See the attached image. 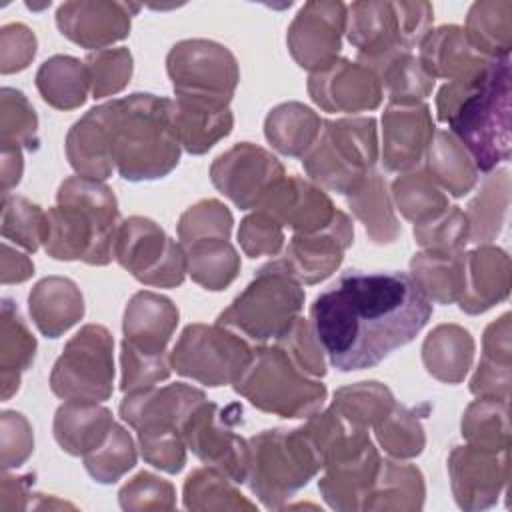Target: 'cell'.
I'll use <instances>...</instances> for the list:
<instances>
[{"label":"cell","mask_w":512,"mask_h":512,"mask_svg":"<svg viewBox=\"0 0 512 512\" xmlns=\"http://www.w3.org/2000/svg\"><path fill=\"white\" fill-rule=\"evenodd\" d=\"M510 180L506 170H498L494 176L484 180L482 190L470 202L466 218L470 224L468 240L490 242L502 230L504 216L508 210Z\"/></svg>","instance_id":"obj_41"},{"label":"cell","mask_w":512,"mask_h":512,"mask_svg":"<svg viewBox=\"0 0 512 512\" xmlns=\"http://www.w3.org/2000/svg\"><path fill=\"white\" fill-rule=\"evenodd\" d=\"M332 408L360 428L376 426L392 408L394 396L380 382H358L334 394Z\"/></svg>","instance_id":"obj_43"},{"label":"cell","mask_w":512,"mask_h":512,"mask_svg":"<svg viewBox=\"0 0 512 512\" xmlns=\"http://www.w3.org/2000/svg\"><path fill=\"white\" fill-rule=\"evenodd\" d=\"M136 464V450L130 434L114 424L108 438L84 456V468L100 484L116 482L124 472Z\"/></svg>","instance_id":"obj_46"},{"label":"cell","mask_w":512,"mask_h":512,"mask_svg":"<svg viewBox=\"0 0 512 512\" xmlns=\"http://www.w3.org/2000/svg\"><path fill=\"white\" fill-rule=\"evenodd\" d=\"M114 426L112 412L96 402L66 400L54 418V438L72 456H86L96 450Z\"/></svg>","instance_id":"obj_29"},{"label":"cell","mask_w":512,"mask_h":512,"mask_svg":"<svg viewBox=\"0 0 512 512\" xmlns=\"http://www.w3.org/2000/svg\"><path fill=\"white\" fill-rule=\"evenodd\" d=\"M252 348L230 328L190 324L180 334L170 364L172 368L206 386L234 384L248 366Z\"/></svg>","instance_id":"obj_11"},{"label":"cell","mask_w":512,"mask_h":512,"mask_svg":"<svg viewBox=\"0 0 512 512\" xmlns=\"http://www.w3.org/2000/svg\"><path fill=\"white\" fill-rule=\"evenodd\" d=\"M462 436L468 444L480 448L508 450V402L496 398H478L472 402L462 418Z\"/></svg>","instance_id":"obj_42"},{"label":"cell","mask_w":512,"mask_h":512,"mask_svg":"<svg viewBox=\"0 0 512 512\" xmlns=\"http://www.w3.org/2000/svg\"><path fill=\"white\" fill-rule=\"evenodd\" d=\"M474 356V340L468 330L456 324L434 328L422 346L426 370L448 384L464 380Z\"/></svg>","instance_id":"obj_32"},{"label":"cell","mask_w":512,"mask_h":512,"mask_svg":"<svg viewBox=\"0 0 512 512\" xmlns=\"http://www.w3.org/2000/svg\"><path fill=\"white\" fill-rule=\"evenodd\" d=\"M242 424V406L228 404L220 408L214 402H200L182 426L186 446L206 466L218 468L232 482L242 484L248 480L250 446L234 432Z\"/></svg>","instance_id":"obj_13"},{"label":"cell","mask_w":512,"mask_h":512,"mask_svg":"<svg viewBox=\"0 0 512 512\" xmlns=\"http://www.w3.org/2000/svg\"><path fill=\"white\" fill-rule=\"evenodd\" d=\"M424 502V482L418 468L410 464L380 462V470L362 508L382 510H418Z\"/></svg>","instance_id":"obj_38"},{"label":"cell","mask_w":512,"mask_h":512,"mask_svg":"<svg viewBox=\"0 0 512 512\" xmlns=\"http://www.w3.org/2000/svg\"><path fill=\"white\" fill-rule=\"evenodd\" d=\"M228 476L218 468H198L184 484V506L188 510H210V508H256L244 500L228 484Z\"/></svg>","instance_id":"obj_45"},{"label":"cell","mask_w":512,"mask_h":512,"mask_svg":"<svg viewBox=\"0 0 512 512\" xmlns=\"http://www.w3.org/2000/svg\"><path fill=\"white\" fill-rule=\"evenodd\" d=\"M248 446V482L266 508H282L284 500L324 468L322 456L304 426L264 430L252 436Z\"/></svg>","instance_id":"obj_7"},{"label":"cell","mask_w":512,"mask_h":512,"mask_svg":"<svg viewBox=\"0 0 512 512\" xmlns=\"http://www.w3.org/2000/svg\"><path fill=\"white\" fill-rule=\"evenodd\" d=\"M484 354L490 360L512 364L510 352V314H502L496 322H492L484 332Z\"/></svg>","instance_id":"obj_59"},{"label":"cell","mask_w":512,"mask_h":512,"mask_svg":"<svg viewBox=\"0 0 512 512\" xmlns=\"http://www.w3.org/2000/svg\"><path fill=\"white\" fill-rule=\"evenodd\" d=\"M360 64L380 76V82L394 104H416L432 92L434 78L424 70L420 58H416L412 52H394Z\"/></svg>","instance_id":"obj_34"},{"label":"cell","mask_w":512,"mask_h":512,"mask_svg":"<svg viewBox=\"0 0 512 512\" xmlns=\"http://www.w3.org/2000/svg\"><path fill=\"white\" fill-rule=\"evenodd\" d=\"M510 290V258L502 248L480 246L466 254V286L460 308L480 314L502 302Z\"/></svg>","instance_id":"obj_28"},{"label":"cell","mask_w":512,"mask_h":512,"mask_svg":"<svg viewBox=\"0 0 512 512\" xmlns=\"http://www.w3.org/2000/svg\"><path fill=\"white\" fill-rule=\"evenodd\" d=\"M470 224L466 212L458 206L444 210L440 216L414 226V236L424 248L436 250H460L468 242Z\"/></svg>","instance_id":"obj_51"},{"label":"cell","mask_w":512,"mask_h":512,"mask_svg":"<svg viewBox=\"0 0 512 512\" xmlns=\"http://www.w3.org/2000/svg\"><path fill=\"white\" fill-rule=\"evenodd\" d=\"M228 104L210 96L176 94L172 100V128L180 146L190 154H204L228 136L234 124Z\"/></svg>","instance_id":"obj_24"},{"label":"cell","mask_w":512,"mask_h":512,"mask_svg":"<svg viewBox=\"0 0 512 512\" xmlns=\"http://www.w3.org/2000/svg\"><path fill=\"white\" fill-rule=\"evenodd\" d=\"M120 506L124 510L142 508H174V488L170 482L150 474L140 472L120 490Z\"/></svg>","instance_id":"obj_56"},{"label":"cell","mask_w":512,"mask_h":512,"mask_svg":"<svg viewBox=\"0 0 512 512\" xmlns=\"http://www.w3.org/2000/svg\"><path fill=\"white\" fill-rule=\"evenodd\" d=\"M130 10L124 2H66L56 12L60 32L82 48L96 50L130 34Z\"/></svg>","instance_id":"obj_23"},{"label":"cell","mask_w":512,"mask_h":512,"mask_svg":"<svg viewBox=\"0 0 512 512\" xmlns=\"http://www.w3.org/2000/svg\"><path fill=\"white\" fill-rule=\"evenodd\" d=\"M28 304L32 320L48 338H58L84 314V300L78 286L60 276L40 280L32 288Z\"/></svg>","instance_id":"obj_30"},{"label":"cell","mask_w":512,"mask_h":512,"mask_svg":"<svg viewBox=\"0 0 512 512\" xmlns=\"http://www.w3.org/2000/svg\"><path fill=\"white\" fill-rule=\"evenodd\" d=\"M170 376V362L166 356H146L122 344V392H136L152 388L156 382Z\"/></svg>","instance_id":"obj_55"},{"label":"cell","mask_w":512,"mask_h":512,"mask_svg":"<svg viewBox=\"0 0 512 512\" xmlns=\"http://www.w3.org/2000/svg\"><path fill=\"white\" fill-rule=\"evenodd\" d=\"M448 470L460 508H488L508 482V450H490L474 444L458 446L450 454Z\"/></svg>","instance_id":"obj_18"},{"label":"cell","mask_w":512,"mask_h":512,"mask_svg":"<svg viewBox=\"0 0 512 512\" xmlns=\"http://www.w3.org/2000/svg\"><path fill=\"white\" fill-rule=\"evenodd\" d=\"M230 232L232 214L218 200H202L190 206L178 222L180 244L200 238H228Z\"/></svg>","instance_id":"obj_50"},{"label":"cell","mask_w":512,"mask_h":512,"mask_svg":"<svg viewBox=\"0 0 512 512\" xmlns=\"http://www.w3.org/2000/svg\"><path fill=\"white\" fill-rule=\"evenodd\" d=\"M114 258L136 280L148 286L174 288L188 272L186 252L164 230L142 216H132L118 226Z\"/></svg>","instance_id":"obj_12"},{"label":"cell","mask_w":512,"mask_h":512,"mask_svg":"<svg viewBox=\"0 0 512 512\" xmlns=\"http://www.w3.org/2000/svg\"><path fill=\"white\" fill-rule=\"evenodd\" d=\"M282 178V164L270 152L250 142L232 146L210 168L212 184L242 210L256 208L264 194Z\"/></svg>","instance_id":"obj_15"},{"label":"cell","mask_w":512,"mask_h":512,"mask_svg":"<svg viewBox=\"0 0 512 512\" xmlns=\"http://www.w3.org/2000/svg\"><path fill=\"white\" fill-rule=\"evenodd\" d=\"M464 34L468 42L488 58H506L512 44V2L472 4Z\"/></svg>","instance_id":"obj_35"},{"label":"cell","mask_w":512,"mask_h":512,"mask_svg":"<svg viewBox=\"0 0 512 512\" xmlns=\"http://www.w3.org/2000/svg\"><path fill=\"white\" fill-rule=\"evenodd\" d=\"M178 324L176 306L154 292H138L124 312V342L146 356H166V344Z\"/></svg>","instance_id":"obj_25"},{"label":"cell","mask_w":512,"mask_h":512,"mask_svg":"<svg viewBox=\"0 0 512 512\" xmlns=\"http://www.w3.org/2000/svg\"><path fill=\"white\" fill-rule=\"evenodd\" d=\"M316 142L302 156L312 180L322 186L350 194L370 174L378 158L376 120L342 118L322 122Z\"/></svg>","instance_id":"obj_8"},{"label":"cell","mask_w":512,"mask_h":512,"mask_svg":"<svg viewBox=\"0 0 512 512\" xmlns=\"http://www.w3.org/2000/svg\"><path fill=\"white\" fill-rule=\"evenodd\" d=\"M348 10V40L358 48L360 62L412 52L432 22V6L426 2H354Z\"/></svg>","instance_id":"obj_9"},{"label":"cell","mask_w":512,"mask_h":512,"mask_svg":"<svg viewBox=\"0 0 512 512\" xmlns=\"http://www.w3.org/2000/svg\"><path fill=\"white\" fill-rule=\"evenodd\" d=\"M238 240L242 250L250 258L274 256L284 244V234H282V226L272 216H268L262 210H256L254 214L242 220L238 230Z\"/></svg>","instance_id":"obj_54"},{"label":"cell","mask_w":512,"mask_h":512,"mask_svg":"<svg viewBox=\"0 0 512 512\" xmlns=\"http://www.w3.org/2000/svg\"><path fill=\"white\" fill-rule=\"evenodd\" d=\"M2 344L16 346V366L18 370H26L34 360L36 340L28 332L18 308L12 306L10 300H4L2 306ZM10 346H2V376H8L14 368V356H10Z\"/></svg>","instance_id":"obj_52"},{"label":"cell","mask_w":512,"mask_h":512,"mask_svg":"<svg viewBox=\"0 0 512 512\" xmlns=\"http://www.w3.org/2000/svg\"><path fill=\"white\" fill-rule=\"evenodd\" d=\"M172 128V100L130 94L88 110L66 136V156L78 176L106 180L116 168L124 180H156L180 158Z\"/></svg>","instance_id":"obj_2"},{"label":"cell","mask_w":512,"mask_h":512,"mask_svg":"<svg viewBox=\"0 0 512 512\" xmlns=\"http://www.w3.org/2000/svg\"><path fill=\"white\" fill-rule=\"evenodd\" d=\"M392 194L398 210L404 214V218L412 220L414 226L424 224L448 210V198L424 172L400 176L392 184Z\"/></svg>","instance_id":"obj_44"},{"label":"cell","mask_w":512,"mask_h":512,"mask_svg":"<svg viewBox=\"0 0 512 512\" xmlns=\"http://www.w3.org/2000/svg\"><path fill=\"white\" fill-rule=\"evenodd\" d=\"M86 70L90 76V90L94 98L116 94L126 86L132 74V56L126 48H104L88 54Z\"/></svg>","instance_id":"obj_49"},{"label":"cell","mask_w":512,"mask_h":512,"mask_svg":"<svg viewBox=\"0 0 512 512\" xmlns=\"http://www.w3.org/2000/svg\"><path fill=\"white\" fill-rule=\"evenodd\" d=\"M256 208L272 216L280 226H290L296 234L326 228L338 212L320 188L298 176L278 180Z\"/></svg>","instance_id":"obj_21"},{"label":"cell","mask_w":512,"mask_h":512,"mask_svg":"<svg viewBox=\"0 0 512 512\" xmlns=\"http://www.w3.org/2000/svg\"><path fill=\"white\" fill-rule=\"evenodd\" d=\"M166 64L174 94H198L230 102L240 78L232 52L210 40L174 44Z\"/></svg>","instance_id":"obj_14"},{"label":"cell","mask_w":512,"mask_h":512,"mask_svg":"<svg viewBox=\"0 0 512 512\" xmlns=\"http://www.w3.org/2000/svg\"><path fill=\"white\" fill-rule=\"evenodd\" d=\"M234 390L252 406L282 418H310L326 400V386L310 378L280 344L252 348Z\"/></svg>","instance_id":"obj_5"},{"label":"cell","mask_w":512,"mask_h":512,"mask_svg":"<svg viewBox=\"0 0 512 512\" xmlns=\"http://www.w3.org/2000/svg\"><path fill=\"white\" fill-rule=\"evenodd\" d=\"M142 456L148 464L176 474L186 464V442L180 432H168V434H150V436H138Z\"/></svg>","instance_id":"obj_57"},{"label":"cell","mask_w":512,"mask_h":512,"mask_svg":"<svg viewBox=\"0 0 512 512\" xmlns=\"http://www.w3.org/2000/svg\"><path fill=\"white\" fill-rule=\"evenodd\" d=\"M36 86L48 104L60 110H70L84 104L90 76L86 64L80 60L72 56H52L40 66Z\"/></svg>","instance_id":"obj_39"},{"label":"cell","mask_w":512,"mask_h":512,"mask_svg":"<svg viewBox=\"0 0 512 512\" xmlns=\"http://www.w3.org/2000/svg\"><path fill=\"white\" fill-rule=\"evenodd\" d=\"M320 116L304 104L286 102L270 110L264 132L268 142L286 156H304L320 134Z\"/></svg>","instance_id":"obj_33"},{"label":"cell","mask_w":512,"mask_h":512,"mask_svg":"<svg viewBox=\"0 0 512 512\" xmlns=\"http://www.w3.org/2000/svg\"><path fill=\"white\" fill-rule=\"evenodd\" d=\"M428 176L452 196H464L476 184L478 170L466 148L450 132H434L426 150Z\"/></svg>","instance_id":"obj_36"},{"label":"cell","mask_w":512,"mask_h":512,"mask_svg":"<svg viewBox=\"0 0 512 512\" xmlns=\"http://www.w3.org/2000/svg\"><path fill=\"white\" fill-rule=\"evenodd\" d=\"M348 202L374 242L384 244L398 236L400 228L386 194V182L380 174L370 172L358 188L348 194Z\"/></svg>","instance_id":"obj_40"},{"label":"cell","mask_w":512,"mask_h":512,"mask_svg":"<svg viewBox=\"0 0 512 512\" xmlns=\"http://www.w3.org/2000/svg\"><path fill=\"white\" fill-rule=\"evenodd\" d=\"M46 252L56 260L104 266L114 258L118 204L114 192L84 176H70L58 188V204L46 212Z\"/></svg>","instance_id":"obj_4"},{"label":"cell","mask_w":512,"mask_h":512,"mask_svg":"<svg viewBox=\"0 0 512 512\" xmlns=\"http://www.w3.org/2000/svg\"><path fill=\"white\" fill-rule=\"evenodd\" d=\"M324 468L326 474L318 482L324 500L336 510H358L376 482L380 458L370 442L360 452L336 458Z\"/></svg>","instance_id":"obj_26"},{"label":"cell","mask_w":512,"mask_h":512,"mask_svg":"<svg viewBox=\"0 0 512 512\" xmlns=\"http://www.w3.org/2000/svg\"><path fill=\"white\" fill-rule=\"evenodd\" d=\"M472 394L478 398H496L506 400L510 396V364L490 360L482 356L476 374L470 382Z\"/></svg>","instance_id":"obj_58"},{"label":"cell","mask_w":512,"mask_h":512,"mask_svg":"<svg viewBox=\"0 0 512 512\" xmlns=\"http://www.w3.org/2000/svg\"><path fill=\"white\" fill-rule=\"evenodd\" d=\"M206 396L202 390L176 382L164 388H144L128 392L120 404V416L138 436L150 434H168L180 432L182 426L192 414V410L204 402Z\"/></svg>","instance_id":"obj_17"},{"label":"cell","mask_w":512,"mask_h":512,"mask_svg":"<svg viewBox=\"0 0 512 512\" xmlns=\"http://www.w3.org/2000/svg\"><path fill=\"white\" fill-rule=\"evenodd\" d=\"M438 120L466 148L476 170L510 158V58H494L476 76L454 80L436 96Z\"/></svg>","instance_id":"obj_3"},{"label":"cell","mask_w":512,"mask_h":512,"mask_svg":"<svg viewBox=\"0 0 512 512\" xmlns=\"http://www.w3.org/2000/svg\"><path fill=\"white\" fill-rule=\"evenodd\" d=\"M182 248L192 280L208 290L226 288L240 270V258L228 238H200Z\"/></svg>","instance_id":"obj_37"},{"label":"cell","mask_w":512,"mask_h":512,"mask_svg":"<svg viewBox=\"0 0 512 512\" xmlns=\"http://www.w3.org/2000/svg\"><path fill=\"white\" fill-rule=\"evenodd\" d=\"M344 28V4L308 2L300 8L288 30V48L302 68L320 72L336 62Z\"/></svg>","instance_id":"obj_16"},{"label":"cell","mask_w":512,"mask_h":512,"mask_svg":"<svg viewBox=\"0 0 512 512\" xmlns=\"http://www.w3.org/2000/svg\"><path fill=\"white\" fill-rule=\"evenodd\" d=\"M412 280L430 302H460L466 286V254L460 250H436L414 254Z\"/></svg>","instance_id":"obj_31"},{"label":"cell","mask_w":512,"mask_h":512,"mask_svg":"<svg viewBox=\"0 0 512 512\" xmlns=\"http://www.w3.org/2000/svg\"><path fill=\"white\" fill-rule=\"evenodd\" d=\"M276 344H280L308 376L320 378L326 374L324 350L308 320L298 318L292 328L276 340Z\"/></svg>","instance_id":"obj_53"},{"label":"cell","mask_w":512,"mask_h":512,"mask_svg":"<svg viewBox=\"0 0 512 512\" xmlns=\"http://www.w3.org/2000/svg\"><path fill=\"white\" fill-rule=\"evenodd\" d=\"M48 218L40 206L28 202L22 196L4 194V210H2V234L4 238H12L16 244L34 252L40 242L46 240Z\"/></svg>","instance_id":"obj_47"},{"label":"cell","mask_w":512,"mask_h":512,"mask_svg":"<svg viewBox=\"0 0 512 512\" xmlns=\"http://www.w3.org/2000/svg\"><path fill=\"white\" fill-rule=\"evenodd\" d=\"M382 164L386 170H410L424 158L434 122L426 104H390L382 114Z\"/></svg>","instance_id":"obj_22"},{"label":"cell","mask_w":512,"mask_h":512,"mask_svg":"<svg viewBox=\"0 0 512 512\" xmlns=\"http://www.w3.org/2000/svg\"><path fill=\"white\" fill-rule=\"evenodd\" d=\"M308 92L326 112L372 110L382 98L378 76L364 64L350 60H336L332 66L312 72Z\"/></svg>","instance_id":"obj_20"},{"label":"cell","mask_w":512,"mask_h":512,"mask_svg":"<svg viewBox=\"0 0 512 512\" xmlns=\"http://www.w3.org/2000/svg\"><path fill=\"white\" fill-rule=\"evenodd\" d=\"M114 340L104 326L86 324L64 346L50 386L64 400L102 402L112 394Z\"/></svg>","instance_id":"obj_10"},{"label":"cell","mask_w":512,"mask_h":512,"mask_svg":"<svg viewBox=\"0 0 512 512\" xmlns=\"http://www.w3.org/2000/svg\"><path fill=\"white\" fill-rule=\"evenodd\" d=\"M352 236L354 230L348 216L338 210L326 228L294 234L280 260L298 282L316 284L340 266Z\"/></svg>","instance_id":"obj_19"},{"label":"cell","mask_w":512,"mask_h":512,"mask_svg":"<svg viewBox=\"0 0 512 512\" xmlns=\"http://www.w3.org/2000/svg\"><path fill=\"white\" fill-rule=\"evenodd\" d=\"M430 316L432 302L406 272L346 270L310 306V326L340 372L376 366Z\"/></svg>","instance_id":"obj_1"},{"label":"cell","mask_w":512,"mask_h":512,"mask_svg":"<svg viewBox=\"0 0 512 512\" xmlns=\"http://www.w3.org/2000/svg\"><path fill=\"white\" fill-rule=\"evenodd\" d=\"M380 446L396 458L418 456L424 448V430L416 414L404 406H396L376 424Z\"/></svg>","instance_id":"obj_48"},{"label":"cell","mask_w":512,"mask_h":512,"mask_svg":"<svg viewBox=\"0 0 512 512\" xmlns=\"http://www.w3.org/2000/svg\"><path fill=\"white\" fill-rule=\"evenodd\" d=\"M304 290L282 260L262 266L242 294L218 316L216 324L252 342L282 338L300 318Z\"/></svg>","instance_id":"obj_6"},{"label":"cell","mask_w":512,"mask_h":512,"mask_svg":"<svg viewBox=\"0 0 512 512\" xmlns=\"http://www.w3.org/2000/svg\"><path fill=\"white\" fill-rule=\"evenodd\" d=\"M420 62L424 70L436 80L438 76L454 80H466L476 76L490 60L480 54L466 38L464 28L460 26H442L434 32H428L420 42Z\"/></svg>","instance_id":"obj_27"}]
</instances>
